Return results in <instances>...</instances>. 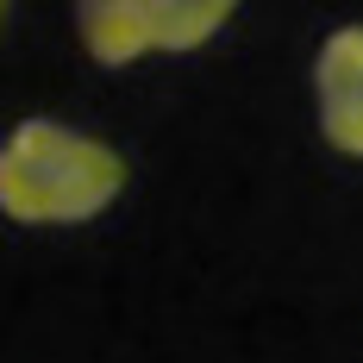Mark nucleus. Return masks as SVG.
Wrapping results in <instances>:
<instances>
[{
    "instance_id": "obj_3",
    "label": "nucleus",
    "mask_w": 363,
    "mask_h": 363,
    "mask_svg": "<svg viewBox=\"0 0 363 363\" xmlns=\"http://www.w3.org/2000/svg\"><path fill=\"white\" fill-rule=\"evenodd\" d=\"M75 38L101 69H132V63L157 57L145 0H75Z\"/></svg>"
},
{
    "instance_id": "obj_4",
    "label": "nucleus",
    "mask_w": 363,
    "mask_h": 363,
    "mask_svg": "<svg viewBox=\"0 0 363 363\" xmlns=\"http://www.w3.org/2000/svg\"><path fill=\"white\" fill-rule=\"evenodd\" d=\"M150 6V50L157 57H194L207 50L245 0H145Z\"/></svg>"
},
{
    "instance_id": "obj_1",
    "label": "nucleus",
    "mask_w": 363,
    "mask_h": 363,
    "mask_svg": "<svg viewBox=\"0 0 363 363\" xmlns=\"http://www.w3.org/2000/svg\"><path fill=\"white\" fill-rule=\"evenodd\" d=\"M125 182H132L125 150L69 119L32 113L0 138V219L13 225H38V232L88 225L107 207H119Z\"/></svg>"
},
{
    "instance_id": "obj_5",
    "label": "nucleus",
    "mask_w": 363,
    "mask_h": 363,
    "mask_svg": "<svg viewBox=\"0 0 363 363\" xmlns=\"http://www.w3.org/2000/svg\"><path fill=\"white\" fill-rule=\"evenodd\" d=\"M6 13H13V0H0V38H6Z\"/></svg>"
},
{
    "instance_id": "obj_2",
    "label": "nucleus",
    "mask_w": 363,
    "mask_h": 363,
    "mask_svg": "<svg viewBox=\"0 0 363 363\" xmlns=\"http://www.w3.org/2000/svg\"><path fill=\"white\" fill-rule=\"evenodd\" d=\"M313 119L338 157L363 163V19L326 32L313 50Z\"/></svg>"
}]
</instances>
